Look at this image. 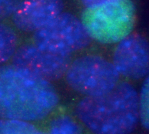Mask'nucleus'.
Returning a JSON list of instances; mask_svg holds the SVG:
<instances>
[{
  "label": "nucleus",
  "mask_w": 149,
  "mask_h": 134,
  "mask_svg": "<svg viewBox=\"0 0 149 134\" xmlns=\"http://www.w3.org/2000/svg\"><path fill=\"white\" fill-rule=\"evenodd\" d=\"M59 102L51 82L12 63L0 66V118L41 120Z\"/></svg>",
  "instance_id": "obj_1"
},
{
  "label": "nucleus",
  "mask_w": 149,
  "mask_h": 134,
  "mask_svg": "<svg viewBox=\"0 0 149 134\" xmlns=\"http://www.w3.org/2000/svg\"><path fill=\"white\" fill-rule=\"evenodd\" d=\"M138 99L132 85L119 82L105 94L84 97L77 104L76 113L84 125L95 134H130L139 122Z\"/></svg>",
  "instance_id": "obj_2"
},
{
  "label": "nucleus",
  "mask_w": 149,
  "mask_h": 134,
  "mask_svg": "<svg viewBox=\"0 0 149 134\" xmlns=\"http://www.w3.org/2000/svg\"><path fill=\"white\" fill-rule=\"evenodd\" d=\"M135 21V8L130 0L87 7L81 20L91 39L104 44L118 43L131 34Z\"/></svg>",
  "instance_id": "obj_3"
},
{
  "label": "nucleus",
  "mask_w": 149,
  "mask_h": 134,
  "mask_svg": "<svg viewBox=\"0 0 149 134\" xmlns=\"http://www.w3.org/2000/svg\"><path fill=\"white\" fill-rule=\"evenodd\" d=\"M65 76L70 88L85 97L110 92L120 77L112 63L96 55L82 56L71 62Z\"/></svg>",
  "instance_id": "obj_4"
},
{
  "label": "nucleus",
  "mask_w": 149,
  "mask_h": 134,
  "mask_svg": "<svg viewBox=\"0 0 149 134\" xmlns=\"http://www.w3.org/2000/svg\"><path fill=\"white\" fill-rule=\"evenodd\" d=\"M91 39L81 21L65 12L33 32L32 38L33 44L41 49L64 56L86 47Z\"/></svg>",
  "instance_id": "obj_5"
},
{
  "label": "nucleus",
  "mask_w": 149,
  "mask_h": 134,
  "mask_svg": "<svg viewBox=\"0 0 149 134\" xmlns=\"http://www.w3.org/2000/svg\"><path fill=\"white\" fill-rule=\"evenodd\" d=\"M11 60L12 64L26 69L51 83L64 76L72 62L71 56L48 52L33 43L18 47Z\"/></svg>",
  "instance_id": "obj_6"
},
{
  "label": "nucleus",
  "mask_w": 149,
  "mask_h": 134,
  "mask_svg": "<svg viewBox=\"0 0 149 134\" xmlns=\"http://www.w3.org/2000/svg\"><path fill=\"white\" fill-rule=\"evenodd\" d=\"M118 43L112 64L120 76L135 81L147 77L149 71L147 40L142 36L130 34Z\"/></svg>",
  "instance_id": "obj_7"
},
{
  "label": "nucleus",
  "mask_w": 149,
  "mask_h": 134,
  "mask_svg": "<svg viewBox=\"0 0 149 134\" xmlns=\"http://www.w3.org/2000/svg\"><path fill=\"white\" fill-rule=\"evenodd\" d=\"M61 0H22L12 17L16 28L34 32L46 26L62 12Z\"/></svg>",
  "instance_id": "obj_8"
},
{
  "label": "nucleus",
  "mask_w": 149,
  "mask_h": 134,
  "mask_svg": "<svg viewBox=\"0 0 149 134\" xmlns=\"http://www.w3.org/2000/svg\"><path fill=\"white\" fill-rule=\"evenodd\" d=\"M19 39L13 27L5 23L0 24V66L12 60L18 48Z\"/></svg>",
  "instance_id": "obj_9"
},
{
  "label": "nucleus",
  "mask_w": 149,
  "mask_h": 134,
  "mask_svg": "<svg viewBox=\"0 0 149 134\" xmlns=\"http://www.w3.org/2000/svg\"><path fill=\"white\" fill-rule=\"evenodd\" d=\"M42 131L31 122L20 119L0 118V134H38Z\"/></svg>",
  "instance_id": "obj_10"
},
{
  "label": "nucleus",
  "mask_w": 149,
  "mask_h": 134,
  "mask_svg": "<svg viewBox=\"0 0 149 134\" xmlns=\"http://www.w3.org/2000/svg\"><path fill=\"white\" fill-rule=\"evenodd\" d=\"M81 128L74 119L67 115L60 116L49 125V132L54 134H79Z\"/></svg>",
  "instance_id": "obj_11"
},
{
  "label": "nucleus",
  "mask_w": 149,
  "mask_h": 134,
  "mask_svg": "<svg viewBox=\"0 0 149 134\" xmlns=\"http://www.w3.org/2000/svg\"><path fill=\"white\" fill-rule=\"evenodd\" d=\"M139 120L143 127L149 128V76L145 78L141 88L138 99Z\"/></svg>",
  "instance_id": "obj_12"
},
{
  "label": "nucleus",
  "mask_w": 149,
  "mask_h": 134,
  "mask_svg": "<svg viewBox=\"0 0 149 134\" xmlns=\"http://www.w3.org/2000/svg\"><path fill=\"white\" fill-rule=\"evenodd\" d=\"M22 0H0V24L11 17Z\"/></svg>",
  "instance_id": "obj_13"
},
{
  "label": "nucleus",
  "mask_w": 149,
  "mask_h": 134,
  "mask_svg": "<svg viewBox=\"0 0 149 134\" xmlns=\"http://www.w3.org/2000/svg\"><path fill=\"white\" fill-rule=\"evenodd\" d=\"M113 0H82L86 7H92L100 5Z\"/></svg>",
  "instance_id": "obj_14"
}]
</instances>
